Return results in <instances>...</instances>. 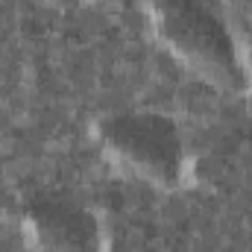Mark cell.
I'll return each mask as SVG.
<instances>
[{"label": "cell", "instance_id": "obj_1", "mask_svg": "<svg viewBox=\"0 0 252 252\" xmlns=\"http://www.w3.org/2000/svg\"><path fill=\"white\" fill-rule=\"evenodd\" d=\"M156 38L179 59L226 91L250 88V67L229 24L208 0H147Z\"/></svg>", "mask_w": 252, "mask_h": 252}, {"label": "cell", "instance_id": "obj_2", "mask_svg": "<svg viewBox=\"0 0 252 252\" xmlns=\"http://www.w3.org/2000/svg\"><path fill=\"white\" fill-rule=\"evenodd\" d=\"M103 153L126 173L156 188H179L188 158L176 124L156 112H118L97 124Z\"/></svg>", "mask_w": 252, "mask_h": 252}, {"label": "cell", "instance_id": "obj_3", "mask_svg": "<svg viewBox=\"0 0 252 252\" xmlns=\"http://www.w3.org/2000/svg\"><path fill=\"white\" fill-rule=\"evenodd\" d=\"M24 232L38 252H103L94 211L67 196H38L24 208Z\"/></svg>", "mask_w": 252, "mask_h": 252}, {"label": "cell", "instance_id": "obj_4", "mask_svg": "<svg viewBox=\"0 0 252 252\" xmlns=\"http://www.w3.org/2000/svg\"><path fill=\"white\" fill-rule=\"evenodd\" d=\"M50 3H59V6H73V3H79V0H50Z\"/></svg>", "mask_w": 252, "mask_h": 252}]
</instances>
